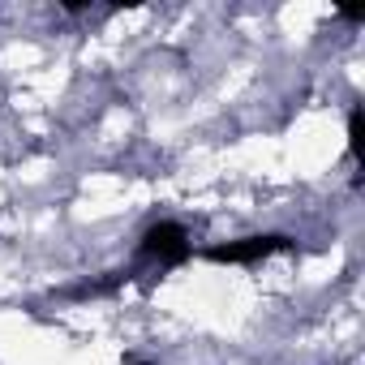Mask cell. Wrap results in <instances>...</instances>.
Here are the masks:
<instances>
[{"mask_svg": "<svg viewBox=\"0 0 365 365\" xmlns=\"http://www.w3.org/2000/svg\"><path fill=\"white\" fill-rule=\"evenodd\" d=\"M190 254H194V245H190V232L180 224H155L142 237V258H150L159 267H185Z\"/></svg>", "mask_w": 365, "mask_h": 365, "instance_id": "6da1fadb", "label": "cell"}, {"mask_svg": "<svg viewBox=\"0 0 365 365\" xmlns=\"http://www.w3.org/2000/svg\"><path fill=\"white\" fill-rule=\"evenodd\" d=\"M348 150L352 155L361 150V108H352V116H348Z\"/></svg>", "mask_w": 365, "mask_h": 365, "instance_id": "3957f363", "label": "cell"}, {"mask_svg": "<svg viewBox=\"0 0 365 365\" xmlns=\"http://www.w3.org/2000/svg\"><path fill=\"white\" fill-rule=\"evenodd\" d=\"M292 241L288 237H241V241H228V245H211L207 258L211 262H228V267H254L271 254H284Z\"/></svg>", "mask_w": 365, "mask_h": 365, "instance_id": "7a4b0ae2", "label": "cell"}]
</instances>
